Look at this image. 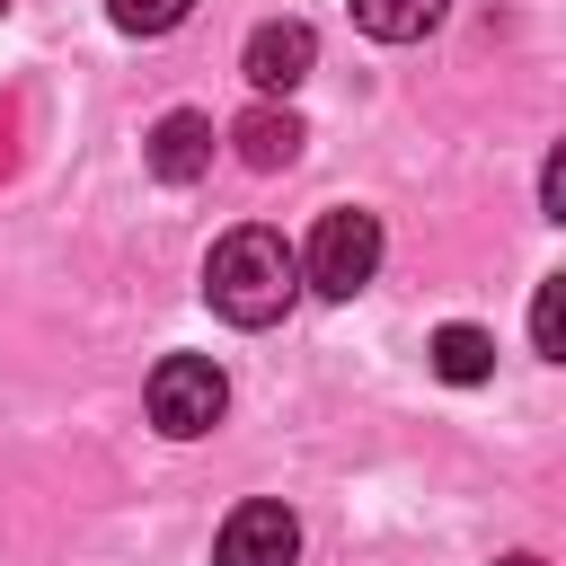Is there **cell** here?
<instances>
[{
	"instance_id": "cell-3",
	"label": "cell",
	"mask_w": 566,
	"mask_h": 566,
	"mask_svg": "<svg viewBox=\"0 0 566 566\" xmlns=\"http://www.w3.org/2000/svg\"><path fill=\"white\" fill-rule=\"evenodd\" d=\"M221 407H230V380H221V363H212V354H168V363L150 371V424H159L168 442L212 433V424H221Z\"/></svg>"
},
{
	"instance_id": "cell-2",
	"label": "cell",
	"mask_w": 566,
	"mask_h": 566,
	"mask_svg": "<svg viewBox=\"0 0 566 566\" xmlns=\"http://www.w3.org/2000/svg\"><path fill=\"white\" fill-rule=\"evenodd\" d=\"M371 274H380V221L354 212V203L318 212V230H310V248H301V283L327 292V301H354Z\"/></svg>"
},
{
	"instance_id": "cell-4",
	"label": "cell",
	"mask_w": 566,
	"mask_h": 566,
	"mask_svg": "<svg viewBox=\"0 0 566 566\" xmlns=\"http://www.w3.org/2000/svg\"><path fill=\"white\" fill-rule=\"evenodd\" d=\"M310 62H318V35H310L301 18H265V27L248 35V53H239V71H248L256 97H292V88L310 80Z\"/></svg>"
},
{
	"instance_id": "cell-7",
	"label": "cell",
	"mask_w": 566,
	"mask_h": 566,
	"mask_svg": "<svg viewBox=\"0 0 566 566\" xmlns=\"http://www.w3.org/2000/svg\"><path fill=\"white\" fill-rule=\"evenodd\" d=\"M230 142H239V159H248V168H292L310 133H301V115H292V106H248V115L230 124Z\"/></svg>"
},
{
	"instance_id": "cell-5",
	"label": "cell",
	"mask_w": 566,
	"mask_h": 566,
	"mask_svg": "<svg viewBox=\"0 0 566 566\" xmlns=\"http://www.w3.org/2000/svg\"><path fill=\"white\" fill-rule=\"evenodd\" d=\"M301 557V522L283 504H239L221 522V566H292Z\"/></svg>"
},
{
	"instance_id": "cell-11",
	"label": "cell",
	"mask_w": 566,
	"mask_h": 566,
	"mask_svg": "<svg viewBox=\"0 0 566 566\" xmlns=\"http://www.w3.org/2000/svg\"><path fill=\"white\" fill-rule=\"evenodd\" d=\"M186 9H195V0H106V18H115L124 35H168V27H186Z\"/></svg>"
},
{
	"instance_id": "cell-9",
	"label": "cell",
	"mask_w": 566,
	"mask_h": 566,
	"mask_svg": "<svg viewBox=\"0 0 566 566\" xmlns=\"http://www.w3.org/2000/svg\"><path fill=\"white\" fill-rule=\"evenodd\" d=\"M451 0H354V27L380 35V44H416L424 27H442Z\"/></svg>"
},
{
	"instance_id": "cell-1",
	"label": "cell",
	"mask_w": 566,
	"mask_h": 566,
	"mask_svg": "<svg viewBox=\"0 0 566 566\" xmlns=\"http://www.w3.org/2000/svg\"><path fill=\"white\" fill-rule=\"evenodd\" d=\"M301 292V256L274 239V230H230L212 256H203V301L230 318V327H274Z\"/></svg>"
},
{
	"instance_id": "cell-6",
	"label": "cell",
	"mask_w": 566,
	"mask_h": 566,
	"mask_svg": "<svg viewBox=\"0 0 566 566\" xmlns=\"http://www.w3.org/2000/svg\"><path fill=\"white\" fill-rule=\"evenodd\" d=\"M203 168H212V115H195V106L159 115L150 124V177L159 186H195Z\"/></svg>"
},
{
	"instance_id": "cell-8",
	"label": "cell",
	"mask_w": 566,
	"mask_h": 566,
	"mask_svg": "<svg viewBox=\"0 0 566 566\" xmlns=\"http://www.w3.org/2000/svg\"><path fill=\"white\" fill-rule=\"evenodd\" d=\"M433 371H442L451 389H478V380L495 371V336H486V327H460V318H451V327L433 336Z\"/></svg>"
},
{
	"instance_id": "cell-10",
	"label": "cell",
	"mask_w": 566,
	"mask_h": 566,
	"mask_svg": "<svg viewBox=\"0 0 566 566\" xmlns=\"http://www.w3.org/2000/svg\"><path fill=\"white\" fill-rule=\"evenodd\" d=\"M531 345H539L548 363H566V274H548V283L531 292Z\"/></svg>"
},
{
	"instance_id": "cell-14",
	"label": "cell",
	"mask_w": 566,
	"mask_h": 566,
	"mask_svg": "<svg viewBox=\"0 0 566 566\" xmlns=\"http://www.w3.org/2000/svg\"><path fill=\"white\" fill-rule=\"evenodd\" d=\"M0 9H9V0H0Z\"/></svg>"
},
{
	"instance_id": "cell-13",
	"label": "cell",
	"mask_w": 566,
	"mask_h": 566,
	"mask_svg": "<svg viewBox=\"0 0 566 566\" xmlns=\"http://www.w3.org/2000/svg\"><path fill=\"white\" fill-rule=\"evenodd\" d=\"M495 566H548V557H531V548H522V557H495Z\"/></svg>"
},
{
	"instance_id": "cell-12",
	"label": "cell",
	"mask_w": 566,
	"mask_h": 566,
	"mask_svg": "<svg viewBox=\"0 0 566 566\" xmlns=\"http://www.w3.org/2000/svg\"><path fill=\"white\" fill-rule=\"evenodd\" d=\"M539 212H548V221H566V159H548V168H539Z\"/></svg>"
}]
</instances>
